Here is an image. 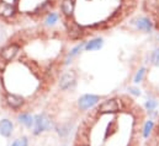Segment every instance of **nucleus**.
Listing matches in <instances>:
<instances>
[{
	"label": "nucleus",
	"mask_w": 159,
	"mask_h": 146,
	"mask_svg": "<svg viewBox=\"0 0 159 146\" xmlns=\"http://www.w3.org/2000/svg\"><path fill=\"white\" fill-rule=\"evenodd\" d=\"M152 129H153V123L152 122H147L146 125H144V129H143V136L144 138H148L149 134H151V131H152Z\"/></svg>",
	"instance_id": "15"
},
{
	"label": "nucleus",
	"mask_w": 159,
	"mask_h": 146,
	"mask_svg": "<svg viewBox=\"0 0 159 146\" xmlns=\"http://www.w3.org/2000/svg\"><path fill=\"white\" fill-rule=\"evenodd\" d=\"M52 122L46 114H39L35 117V124H34V134L39 135L41 133L51 129Z\"/></svg>",
	"instance_id": "1"
},
{
	"label": "nucleus",
	"mask_w": 159,
	"mask_h": 146,
	"mask_svg": "<svg viewBox=\"0 0 159 146\" xmlns=\"http://www.w3.org/2000/svg\"><path fill=\"white\" fill-rule=\"evenodd\" d=\"M143 75H144V70H141V71H138V74L136 75V79H134V81H136V82H139V81L143 79Z\"/></svg>",
	"instance_id": "18"
},
{
	"label": "nucleus",
	"mask_w": 159,
	"mask_h": 146,
	"mask_svg": "<svg viewBox=\"0 0 159 146\" xmlns=\"http://www.w3.org/2000/svg\"><path fill=\"white\" fill-rule=\"evenodd\" d=\"M14 130V124L9 119H1L0 120V134L5 138L11 136Z\"/></svg>",
	"instance_id": "6"
},
{
	"label": "nucleus",
	"mask_w": 159,
	"mask_h": 146,
	"mask_svg": "<svg viewBox=\"0 0 159 146\" xmlns=\"http://www.w3.org/2000/svg\"><path fill=\"white\" fill-rule=\"evenodd\" d=\"M57 131H58V134L61 135V136H67L68 134H69V131H70V125L69 124H64V125H61V127H58L57 128Z\"/></svg>",
	"instance_id": "11"
},
{
	"label": "nucleus",
	"mask_w": 159,
	"mask_h": 146,
	"mask_svg": "<svg viewBox=\"0 0 159 146\" xmlns=\"http://www.w3.org/2000/svg\"><path fill=\"white\" fill-rule=\"evenodd\" d=\"M19 122L22 125H25L26 128H31L35 124V118L30 113H22V114L19 115Z\"/></svg>",
	"instance_id": "8"
},
{
	"label": "nucleus",
	"mask_w": 159,
	"mask_h": 146,
	"mask_svg": "<svg viewBox=\"0 0 159 146\" xmlns=\"http://www.w3.org/2000/svg\"><path fill=\"white\" fill-rule=\"evenodd\" d=\"M12 12H14V10H12V7L10 6V5H0V14L1 15H4V16H10V15H12Z\"/></svg>",
	"instance_id": "12"
},
{
	"label": "nucleus",
	"mask_w": 159,
	"mask_h": 146,
	"mask_svg": "<svg viewBox=\"0 0 159 146\" xmlns=\"http://www.w3.org/2000/svg\"><path fill=\"white\" fill-rule=\"evenodd\" d=\"M121 110V102L116 98H111V100H107L105 102H102L99 108L98 112L101 113V114H106V113H115V112H119Z\"/></svg>",
	"instance_id": "2"
},
{
	"label": "nucleus",
	"mask_w": 159,
	"mask_h": 146,
	"mask_svg": "<svg viewBox=\"0 0 159 146\" xmlns=\"http://www.w3.org/2000/svg\"><path fill=\"white\" fill-rule=\"evenodd\" d=\"M137 26H138L141 30H144V31H149V30H151V24H149V21L146 20V19H141V20L138 21Z\"/></svg>",
	"instance_id": "13"
},
{
	"label": "nucleus",
	"mask_w": 159,
	"mask_h": 146,
	"mask_svg": "<svg viewBox=\"0 0 159 146\" xmlns=\"http://www.w3.org/2000/svg\"><path fill=\"white\" fill-rule=\"evenodd\" d=\"M11 146H29V140H27V138H25V136H22V138H19V139H16Z\"/></svg>",
	"instance_id": "14"
},
{
	"label": "nucleus",
	"mask_w": 159,
	"mask_h": 146,
	"mask_svg": "<svg viewBox=\"0 0 159 146\" xmlns=\"http://www.w3.org/2000/svg\"><path fill=\"white\" fill-rule=\"evenodd\" d=\"M62 11L64 12V15L69 16L73 11V4H72V0H64L62 2Z\"/></svg>",
	"instance_id": "9"
},
{
	"label": "nucleus",
	"mask_w": 159,
	"mask_h": 146,
	"mask_svg": "<svg viewBox=\"0 0 159 146\" xmlns=\"http://www.w3.org/2000/svg\"><path fill=\"white\" fill-rule=\"evenodd\" d=\"M151 60H152V63H153V64L159 65V50L153 52V54H152V57H151Z\"/></svg>",
	"instance_id": "16"
},
{
	"label": "nucleus",
	"mask_w": 159,
	"mask_h": 146,
	"mask_svg": "<svg viewBox=\"0 0 159 146\" xmlns=\"http://www.w3.org/2000/svg\"><path fill=\"white\" fill-rule=\"evenodd\" d=\"M156 106H157V102H156V101H148V102L146 103V107H147L148 110H153L156 108Z\"/></svg>",
	"instance_id": "17"
},
{
	"label": "nucleus",
	"mask_w": 159,
	"mask_h": 146,
	"mask_svg": "<svg viewBox=\"0 0 159 146\" xmlns=\"http://www.w3.org/2000/svg\"><path fill=\"white\" fill-rule=\"evenodd\" d=\"M5 101H6V103L9 105V107L12 108V110H19V108H21V107L24 106V100H22V97L17 96V95H6Z\"/></svg>",
	"instance_id": "4"
},
{
	"label": "nucleus",
	"mask_w": 159,
	"mask_h": 146,
	"mask_svg": "<svg viewBox=\"0 0 159 146\" xmlns=\"http://www.w3.org/2000/svg\"><path fill=\"white\" fill-rule=\"evenodd\" d=\"M101 45H102L101 41L100 39H95V41H91V42H89L86 44V49L88 50H98V49L101 48Z\"/></svg>",
	"instance_id": "10"
},
{
	"label": "nucleus",
	"mask_w": 159,
	"mask_h": 146,
	"mask_svg": "<svg viewBox=\"0 0 159 146\" xmlns=\"http://www.w3.org/2000/svg\"><path fill=\"white\" fill-rule=\"evenodd\" d=\"M79 146H86V145H83V144H81V145H79Z\"/></svg>",
	"instance_id": "20"
},
{
	"label": "nucleus",
	"mask_w": 159,
	"mask_h": 146,
	"mask_svg": "<svg viewBox=\"0 0 159 146\" xmlns=\"http://www.w3.org/2000/svg\"><path fill=\"white\" fill-rule=\"evenodd\" d=\"M74 84H75V73H74V71H68V73H66L61 77V81H59L61 88H63V90L69 88L70 85H74Z\"/></svg>",
	"instance_id": "5"
},
{
	"label": "nucleus",
	"mask_w": 159,
	"mask_h": 146,
	"mask_svg": "<svg viewBox=\"0 0 159 146\" xmlns=\"http://www.w3.org/2000/svg\"><path fill=\"white\" fill-rule=\"evenodd\" d=\"M56 20H57V15H56V14H51V15L48 16V20H47V21H48V22H54Z\"/></svg>",
	"instance_id": "19"
},
{
	"label": "nucleus",
	"mask_w": 159,
	"mask_h": 146,
	"mask_svg": "<svg viewBox=\"0 0 159 146\" xmlns=\"http://www.w3.org/2000/svg\"><path fill=\"white\" fill-rule=\"evenodd\" d=\"M17 50H19V47L15 45V44H11V45L6 47V48L1 52V57H2L4 60H11V59L16 55Z\"/></svg>",
	"instance_id": "7"
},
{
	"label": "nucleus",
	"mask_w": 159,
	"mask_h": 146,
	"mask_svg": "<svg viewBox=\"0 0 159 146\" xmlns=\"http://www.w3.org/2000/svg\"><path fill=\"white\" fill-rule=\"evenodd\" d=\"M99 96H94V95H84L83 97H80L78 101V106L81 110H86L91 108L93 106H95L99 102Z\"/></svg>",
	"instance_id": "3"
}]
</instances>
